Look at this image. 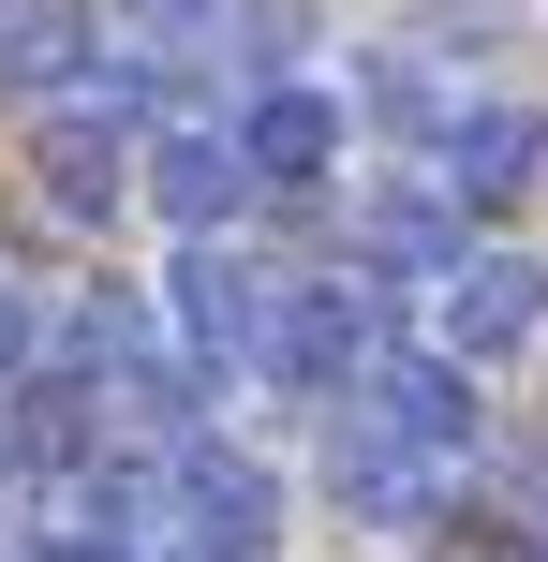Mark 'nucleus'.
Instances as JSON below:
<instances>
[{"label": "nucleus", "mask_w": 548, "mask_h": 562, "mask_svg": "<svg viewBox=\"0 0 548 562\" xmlns=\"http://www.w3.org/2000/svg\"><path fill=\"white\" fill-rule=\"evenodd\" d=\"M164 504L193 518V548H208V562H253L267 533H282V474H267V459H237V445H178Z\"/></svg>", "instance_id": "39448f33"}, {"label": "nucleus", "mask_w": 548, "mask_h": 562, "mask_svg": "<svg viewBox=\"0 0 548 562\" xmlns=\"http://www.w3.org/2000/svg\"><path fill=\"white\" fill-rule=\"evenodd\" d=\"M371 340H385L371 281H282L267 326H253V370H267V385H297V400H326V385L371 370Z\"/></svg>", "instance_id": "f257e3e1"}, {"label": "nucleus", "mask_w": 548, "mask_h": 562, "mask_svg": "<svg viewBox=\"0 0 548 562\" xmlns=\"http://www.w3.org/2000/svg\"><path fill=\"white\" fill-rule=\"evenodd\" d=\"M430 148H445V207H519L548 178V119L534 104H460Z\"/></svg>", "instance_id": "423d86ee"}, {"label": "nucleus", "mask_w": 548, "mask_h": 562, "mask_svg": "<svg viewBox=\"0 0 548 562\" xmlns=\"http://www.w3.org/2000/svg\"><path fill=\"white\" fill-rule=\"evenodd\" d=\"M30 562H134V548H104V533H30Z\"/></svg>", "instance_id": "2eb2a0df"}, {"label": "nucleus", "mask_w": 548, "mask_h": 562, "mask_svg": "<svg viewBox=\"0 0 548 562\" xmlns=\"http://www.w3.org/2000/svg\"><path fill=\"white\" fill-rule=\"evenodd\" d=\"M356 429H385L401 459H460V445H474V370H460V356H385V340H371V370H356Z\"/></svg>", "instance_id": "7ed1b4c3"}, {"label": "nucleus", "mask_w": 548, "mask_h": 562, "mask_svg": "<svg viewBox=\"0 0 548 562\" xmlns=\"http://www.w3.org/2000/svg\"><path fill=\"white\" fill-rule=\"evenodd\" d=\"M548 340V252H460L445 267V356L460 370H504Z\"/></svg>", "instance_id": "f03ea898"}, {"label": "nucleus", "mask_w": 548, "mask_h": 562, "mask_svg": "<svg viewBox=\"0 0 548 562\" xmlns=\"http://www.w3.org/2000/svg\"><path fill=\"white\" fill-rule=\"evenodd\" d=\"M326 488H342V504L371 518V533H415V518H430V459H401L385 429H342V459H326Z\"/></svg>", "instance_id": "9d476101"}, {"label": "nucleus", "mask_w": 548, "mask_h": 562, "mask_svg": "<svg viewBox=\"0 0 548 562\" xmlns=\"http://www.w3.org/2000/svg\"><path fill=\"white\" fill-rule=\"evenodd\" d=\"M326 148H342V104H326V89H267V104L237 119V164L253 178H326Z\"/></svg>", "instance_id": "9b49d317"}, {"label": "nucleus", "mask_w": 548, "mask_h": 562, "mask_svg": "<svg viewBox=\"0 0 548 562\" xmlns=\"http://www.w3.org/2000/svg\"><path fill=\"white\" fill-rule=\"evenodd\" d=\"M15 370H45V296L0 281V385H15Z\"/></svg>", "instance_id": "4468645a"}, {"label": "nucleus", "mask_w": 548, "mask_h": 562, "mask_svg": "<svg viewBox=\"0 0 548 562\" xmlns=\"http://www.w3.org/2000/svg\"><path fill=\"white\" fill-rule=\"evenodd\" d=\"M164 311H178V326H193V356H253V326H267V281L253 267H237V252H178L164 267Z\"/></svg>", "instance_id": "6e6552de"}, {"label": "nucleus", "mask_w": 548, "mask_h": 562, "mask_svg": "<svg viewBox=\"0 0 548 562\" xmlns=\"http://www.w3.org/2000/svg\"><path fill=\"white\" fill-rule=\"evenodd\" d=\"M134 164H148V207H164V223H193V237H223L237 207H253V164H237V134H148Z\"/></svg>", "instance_id": "0eeeda50"}, {"label": "nucleus", "mask_w": 548, "mask_h": 562, "mask_svg": "<svg viewBox=\"0 0 548 562\" xmlns=\"http://www.w3.org/2000/svg\"><path fill=\"white\" fill-rule=\"evenodd\" d=\"M223 30H253V59H297L312 45V0H223Z\"/></svg>", "instance_id": "ddd939ff"}, {"label": "nucleus", "mask_w": 548, "mask_h": 562, "mask_svg": "<svg viewBox=\"0 0 548 562\" xmlns=\"http://www.w3.org/2000/svg\"><path fill=\"white\" fill-rule=\"evenodd\" d=\"M134 148H119V119H104V89H59L45 104V134H30V193L59 207V223H119V193H134Z\"/></svg>", "instance_id": "20e7f679"}, {"label": "nucleus", "mask_w": 548, "mask_h": 562, "mask_svg": "<svg viewBox=\"0 0 548 562\" xmlns=\"http://www.w3.org/2000/svg\"><path fill=\"white\" fill-rule=\"evenodd\" d=\"M371 267H460V207H445V193H385L371 207Z\"/></svg>", "instance_id": "f8f14e48"}, {"label": "nucleus", "mask_w": 548, "mask_h": 562, "mask_svg": "<svg viewBox=\"0 0 548 562\" xmlns=\"http://www.w3.org/2000/svg\"><path fill=\"white\" fill-rule=\"evenodd\" d=\"M0 89H89V15L75 0H0Z\"/></svg>", "instance_id": "1a4fd4ad"}]
</instances>
